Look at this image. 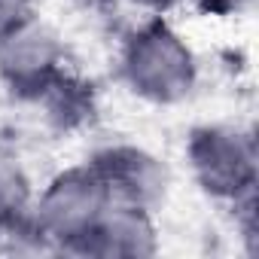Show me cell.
Instances as JSON below:
<instances>
[{
    "instance_id": "cell-4",
    "label": "cell",
    "mask_w": 259,
    "mask_h": 259,
    "mask_svg": "<svg viewBox=\"0 0 259 259\" xmlns=\"http://www.w3.org/2000/svg\"><path fill=\"white\" fill-rule=\"evenodd\" d=\"M70 67L64 37L37 10L0 31V89L16 104L31 107Z\"/></svg>"
},
{
    "instance_id": "cell-9",
    "label": "cell",
    "mask_w": 259,
    "mask_h": 259,
    "mask_svg": "<svg viewBox=\"0 0 259 259\" xmlns=\"http://www.w3.org/2000/svg\"><path fill=\"white\" fill-rule=\"evenodd\" d=\"M250 7H253V0H189V4H186V10H195L204 19H217V22L238 19Z\"/></svg>"
},
{
    "instance_id": "cell-5",
    "label": "cell",
    "mask_w": 259,
    "mask_h": 259,
    "mask_svg": "<svg viewBox=\"0 0 259 259\" xmlns=\"http://www.w3.org/2000/svg\"><path fill=\"white\" fill-rule=\"evenodd\" d=\"M85 162L95 168L113 201L141 204L159 213L171 192V171L165 159L156 156L141 141L128 138L101 141L89 150Z\"/></svg>"
},
{
    "instance_id": "cell-7",
    "label": "cell",
    "mask_w": 259,
    "mask_h": 259,
    "mask_svg": "<svg viewBox=\"0 0 259 259\" xmlns=\"http://www.w3.org/2000/svg\"><path fill=\"white\" fill-rule=\"evenodd\" d=\"M34 177L13 150H0V250L7 253H40L31 204H34Z\"/></svg>"
},
{
    "instance_id": "cell-10",
    "label": "cell",
    "mask_w": 259,
    "mask_h": 259,
    "mask_svg": "<svg viewBox=\"0 0 259 259\" xmlns=\"http://www.w3.org/2000/svg\"><path fill=\"white\" fill-rule=\"evenodd\" d=\"M135 16H174L186 10L189 0H122Z\"/></svg>"
},
{
    "instance_id": "cell-3",
    "label": "cell",
    "mask_w": 259,
    "mask_h": 259,
    "mask_svg": "<svg viewBox=\"0 0 259 259\" xmlns=\"http://www.w3.org/2000/svg\"><path fill=\"white\" fill-rule=\"evenodd\" d=\"M110 201L113 198L85 159L49 174L43 183H37L31 204V226L40 253L79 256L85 238Z\"/></svg>"
},
{
    "instance_id": "cell-8",
    "label": "cell",
    "mask_w": 259,
    "mask_h": 259,
    "mask_svg": "<svg viewBox=\"0 0 259 259\" xmlns=\"http://www.w3.org/2000/svg\"><path fill=\"white\" fill-rule=\"evenodd\" d=\"M31 107L37 110L46 132H52L58 138H73V135L92 132V125L101 113L98 89L76 67H70L64 76H58Z\"/></svg>"
},
{
    "instance_id": "cell-2",
    "label": "cell",
    "mask_w": 259,
    "mask_h": 259,
    "mask_svg": "<svg viewBox=\"0 0 259 259\" xmlns=\"http://www.w3.org/2000/svg\"><path fill=\"white\" fill-rule=\"evenodd\" d=\"M183 165L192 186L232 217L256 207L259 147L253 125L238 119L195 122L183 138Z\"/></svg>"
},
{
    "instance_id": "cell-1",
    "label": "cell",
    "mask_w": 259,
    "mask_h": 259,
    "mask_svg": "<svg viewBox=\"0 0 259 259\" xmlns=\"http://www.w3.org/2000/svg\"><path fill=\"white\" fill-rule=\"evenodd\" d=\"M113 82L144 107L177 110L198 95L201 58L174 16H135L113 43Z\"/></svg>"
},
{
    "instance_id": "cell-6",
    "label": "cell",
    "mask_w": 259,
    "mask_h": 259,
    "mask_svg": "<svg viewBox=\"0 0 259 259\" xmlns=\"http://www.w3.org/2000/svg\"><path fill=\"white\" fill-rule=\"evenodd\" d=\"M159 213L141 204L110 201L92 235L85 238L79 256L98 259H132L159 253Z\"/></svg>"
}]
</instances>
